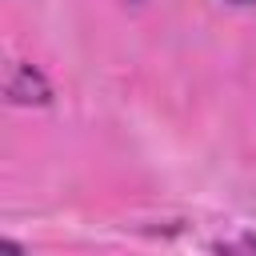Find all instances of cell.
Segmentation results:
<instances>
[{
    "mask_svg": "<svg viewBox=\"0 0 256 256\" xmlns=\"http://www.w3.org/2000/svg\"><path fill=\"white\" fill-rule=\"evenodd\" d=\"M4 96H8V104H48L52 88H48V80H44L40 68H32V64H12L8 84H4Z\"/></svg>",
    "mask_w": 256,
    "mask_h": 256,
    "instance_id": "cell-1",
    "label": "cell"
},
{
    "mask_svg": "<svg viewBox=\"0 0 256 256\" xmlns=\"http://www.w3.org/2000/svg\"><path fill=\"white\" fill-rule=\"evenodd\" d=\"M228 4H252V0H228Z\"/></svg>",
    "mask_w": 256,
    "mask_h": 256,
    "instance_id": "cell-2",
    "label": "cell"
}]
</instances>
